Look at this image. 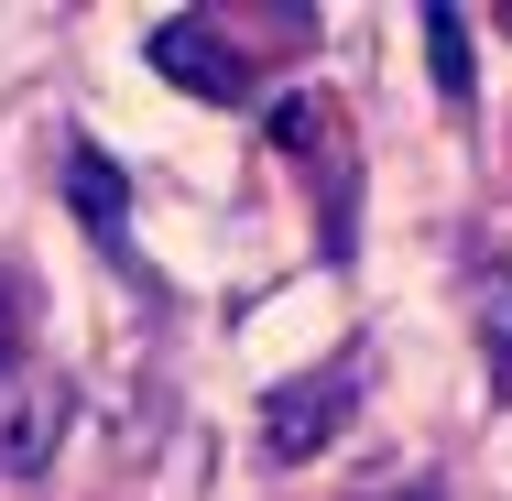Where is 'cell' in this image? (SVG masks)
<instances>
[{"label": "cell", "instance_id": "obj_1", "mask_svg": "<svg viewBox=\"0 0 512 501\" xmlns=\"http://www.w3.org/2000/svg\"><path fill=\"white\" fill-rule=\"evenodd\" d=\"M66 414H77V393H66L55 371H22V382L0 393V480H44L55 447H66Z\"/></svg>", "mask_w": 512, "mask_h": 501}, {"label": "cell", "instance_id": "obj_2", "mask_svg": "<svg viewBox=\"0 0 512 501\" xmlns=\"http://www.w3.org/2000/svg\"><path fill=\"white\" fill-rule=\"evenodd\" d=\"M338 425H349V371H295V382H273V403H262V447L273 458H316Z\"/></svg>", "mask_w": 512, "mask_h": 501}, {"label": "cell", "instance_id": "obj_3", "mask_svg": "<svg viewBox=\"0 0 512 501\" xmlns=\"http://www.w3.org/2000/svg\"><path fill=\"white\" fill-rule=\"evenodd\" d=\"M153 77H175V88H197V99H251V66L218 44V22H197V11L153 22Z\"/></svg>", "mask_w": 512, "mask_h": 501}, {"label": "cell", "instance_id": "obj_4", "mask_svg": "<svg viewBox=\"0 0 512 501\" xmlns=\"http://www.w3.org/2000/svg\"><path fill=\"white\" fill-rule=\"evenodd\" d=\"M66 197L88 207V229H99L109 251H120V240H131V218H120V164H109V153H88V142H77V153H66Z\"/></svg>", "mask_w": 512, "mask_h": 501}, {"label": "cell", "instance_id": "obj_5", "mask_svg": "<svg viewBox=\"0 0 512 501\" xmlns=\"http://www.w3.org/2000/svg\"><path fill=\"white\" fill-rule=\"evenodd\" d=\"M425 55H436V88H447V99H469V22H458L447 0L425 11Z\"/></svg>", "mask_w": 512, "mask_h": 501}, {"label": "cell", "instance_id": "obj_6", "mask_svg": "<svg viewBox=\"0 0 512 501\" xmlns=\"http://www.w3.org/2000/svg\"><path fill=\"white\" fill-rule=\"evenodd\" d=\"M480 338H491V360H512V284H480Z\"/></svg>", "mask_w": 512, "mask_h": 501}, {"label": "cell", "instance_id": "obj_7", "mask_svg": "<svg viewBox=\"0 0 512 501\" xmlns=\"http://www.w3.org/2000/svg\"><path fill=\"white\" fill-rule=\"evenodd\" d=\"M11 338H22V316H11V273H0V360H11Z\"/></svg>", "mask_w": 512, "mask_h": 501}, {"label": "cell", "instance_id": "obj_8", "mask_svg": "<svg viewBox=\"0 0 512 501\" xmlns=\"http://www.w3.org/2000/svg\"><path fill=\"white\" fill-rule=\"evenodd\" d=\"M502 22H512V0H502Z\"/></svg>", "mask_w": 512, "mask_h": 501}]
</instances>
